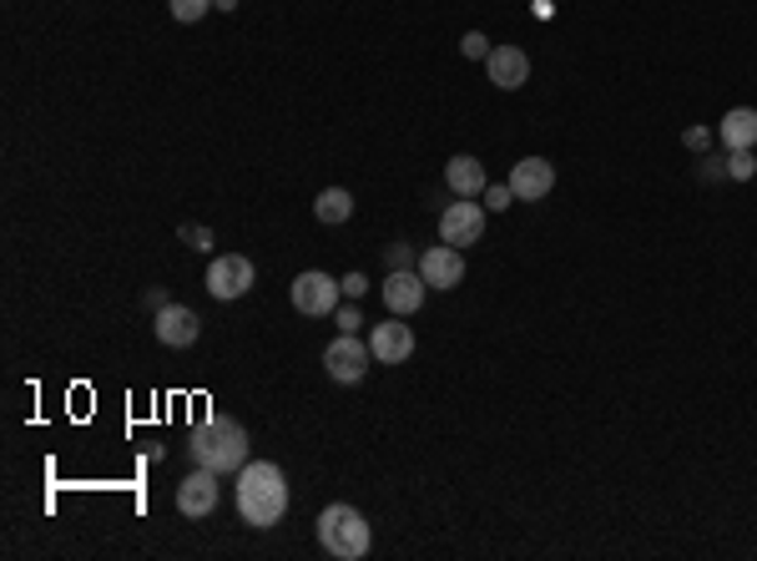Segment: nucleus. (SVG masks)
Listing matches in <instances>:
<instances>
[{"instance_id": "f257e3e1", "label": "nucleus", "mask_w": 757, "mask_h": 561, "mask_svg": "<svg viewBox=\"0 0 757 561\" xmlns=\"http://www.w3.org/2000/svg\"><path fill=\"white\" fill-rule=\"evenodd\" d=\"M233 506L243 516V526L253 531H273L288 511V476L273 461H248L233 480Z\"/></svg>"}, {"instance_id": "f03ea898", "label": "nucleus", "mask_w": 757, "mask_h": 561, "mask_svg": "<svg viewBox=\"0 0 757 561\" xmlns=\"http://www.w3.org/2000/svg\"><path fill=\"white\" fill-rule=\"evenodd\" d=\"M188 455H192V466H202V470L237 476V470L248 466V431L227 415H207L202 425H192Z\"/></svg>"}, {"instance_id": "7ed1b4c3", "label": "nucleus", "mask_w": 757, "mask_h": 561, "mask_svg": "<svg viewBox=\"0 0 757 561\" xmlns=\"http://www.w3.org/2000/svg\"><path fill=\"white\" fill-rule=\"evenodd\" d=\"M313 531H319V547L329 551V557H339V561L369 557V521H364V511H354V506H343V501L323 506Z\"/></svg>"}, {"instance_id": "20e7f679", "label": "nucleus", "mask_w": 757, "mask_h": 561, "mask_svg": "<svg viewBox=\"0 0 757 561\" xmlns=\"http://www.w3.org/2000/svg\"><path fill=\"white\" fill-rule=\"evenodd\" d=\"M339 294H343V284L333 274H323V268H303V274L294 278V309L303 314V319H329V314L339 309Z\"/></svg>"}, {"instance_id": "39448f33", "label": "nucleus", "mask_w": 757, "mask_h": 561, "mask_svg": "<svg viewBox=\"0 0 757 561\" xmlns=\"http://www.w3.org/2000/svg\"><path fill=\"white\" fill-rule=\"evenodd\" d=\"M486 239V203L480 198H460L439 213V243H450V248H475V243Z\"/></svg>"}, {"instance_id": "423d86ee", "label": "nucleus", "mask_w": 757, "mask_h": 561, "mask_svg": "<svg viewBox=\"0 0 757 561\" xmlns=\"http://www.w3.org/2000/svg\"><path fill=\"white\" fill-rule=\"evenodd\" d=\"M369 364H374V349H369L359 335H339L329 349H323V370H329V380H339V384H359L369 374Z\"/></svg>"}, {"instance_id": "0eeeda50", "label": "nucleus", "mask_w": 757, "mask_h": 561, "mask_svg": "<svg viewBox=\"0 0 757 561\" xmlns=\"http://www.w3.org/2000/svg\"><path fill=\"white\" fill-rule=\"evenodd\" d=\"M253 278H258V268H253V258H243V253H223V258L207 263V294L223 304L243 299L253 288Z\"/></svg>"}, {"instance_id": "6e6552de", "label": "nucleus", "mask_w": 757, "mask_h": 561, "mask_svg": "<svg viewBox=\"0 0 757 561\" xmlns=\"http://www.w3.org/2000/svg\"><path fill=\"white\" fill-rule=\"evenodd\" d=\"M419 278H425L429 288H439V294H450V288H460L465 278V248H450V243H435V248H425L415 258Z\"/></svg>"}, {"instance_id": "1a4fd4ad", "label": "nucleus", "mask_w": 757, "mask_h": 561, "mask_svg": "<svg viewBox=\"0 0 757 561\" xmlns=\"http://www.w3.org/2000/svg\"><path fill=\"white\" fill-rule=\"evenodd\" d=\"M510 192H515V203H541L556 192V162H545V157H521L515 168H510Z\"/></svg>"}, {"instance_id": "9d476101", "label": "nucleus", "mask_w": 757, "mask_h": 561, "mask_svg": "<svg viewBox=\"0 0 757 561\" xmlns=\"http://www.w3.org/2000/svg\"><path fill=\"white\" fill-rule=\"evenodd\" d=\"M152 335H157V345H167V349H192L202 335V319L192 309H182V304H162V309L152 314Z\"/></svg>"}, {"instance_id": "9b49d317", "label": "nucleus", "mask_w": 757, "mask_h": 561, "mask_svg": "<svg viewBox=\"0 0 757 561\" xmlns=\"http://www.w3.org/2000/svg\"><path fill=\"white\" fill-rule=\"evenodd\" d=\"M217 501H223V486H217V470H188L182 476V486H178V511L182 516H213L217 511Z\"/></svg>"}, {"instance_id": "f8f14e48", "label": "nucleus", "mask_w": 757, "mask_h": 561, "mask_svg": "<svg viewBox=\"0 0 757 561\" xmlns=\"http://www.w3.org/2000/svg\"><path fill=\"white\" fill-rule=\"evenodd\" d=\"M425 278H419V268H390V278H384V309L399 314V319H409V314H419V304H425Z\"/></svg>"}, {"instance_id": "ddd939ff", "label": "nucleus", "mask_w": 757, "mask_h": 561, "mask_svg": "<svg viewBox=\"0 0 757 561\" xmlns=\"http://www.w3.org/2000/svg\"><path fill=\"white\" fill-rule=\"evenodd\" d=\"M369 349H374V364H404V359L415 354V329L399 324V314H390V324H374Z\"/></svg>"}, {"instance_id": "4468645a", "label": "nucleus", "mask_w": 757, "mask_h": 561, "mask_svg": "<svg viewBox=\"0 0 757 561\" xmlns=\"http://www.w3.org/2000/svg\"><path fill=\"white\" fill-rule=\"evenodd\" d=\"M486 72L500 92H521V86L531 82V56H525L521 46H495L486 61Z\"/></svg>"}, {"instance_id": "2eb2a0df", "label": "nucleus", "mask_w": 757, "mask_h": 561, "mask_svg": "<svg viewBox=\"0 0 757 561\" xmlns=\"http://www.w3.org/2000/svg\"><path fill=\"white\" fill-rule=\"evenodd\" d=\"M445 188H450L455 198H480V192L490 188V182H486V162H480V157H470V152L450 157V162H445Z\"/></svg>"}, {"instance_id": "dca6fc26", "label": "nucleus", "mask_w": 757, "mask_h": 561, "mask_svg": "<svg viewBox=\"0 0 757 561\" xmlns=\"http://www.w3.org/2000/svg\"><path fill=\"white\" fill-rule=\"evenodd\" d=\"M717 142L727 147V152H737V147H757V107H733L727 117L717 121Z\"/></svg>"}, {"instance_id": "f3484780", "label": "nucleus", "mask_w": 757, "mask_h": 561, "mask_svg": "<svg viewBox=\"0 0 757 561\" xmlns=\"http://www.w3.org/2000/svg\"><path fill=\"white\" fill-rule=\"evenodd\" d=\"M313 218H319V223H329V227L349 223V218H354V192H349V188H323L319 198H313Z\"/></svg>"}, {"instance_id": "a211bd4d", "label": "nucleus", "mask_w": 757, "mask_h": 561, "mask_svg": "<svg viewBox=\"0 0 757 561\" xmlns=\"http://www.w3.org/2000/svg\"><path fill=\"white\" fill-rule=\"evenodd\" d=\"M172 6V21H182V25H198L207 11H217V0H167Z\"/></svg>"}, {"instance_id": "6ab92c4d", "label": "nucleus", "mask_w": 757, "mask_h": 561, "mask_svg": "<svg viewBox=\"0 0 757 561\" xmlns=\"http://www.w3.org/2000/svg\"><path fill=\"white\" fill-rule=\"evenodd\" d=\"M727 178H737V182L757 178V157H753V147H737V152H727Z\"/></svg>"}, {"instance_id": "aec40b11", "label": "nucleus", "mask_w": 757, "mask_h": 561, "mask_svg": "<svg viewBox=\"0 0 757 561\" xmlns=\"http://www.w3.org/2000/svg\"><path fill=\"white\" fill-rule=\"evenodd\" d=\"M480 203H486V213H505V208L515 203V192H510V182H500V188L480 192Z\"/></svg>"}, {"instance_id": "412c9836", "label": "nucleus", "mask_w": 757, "mask_h": 561, "mask_svg": "<svg viewBox=\"0 0 757 561\" xmlns=\"http://www.w3.org/2000/svg\"><path fill=\"white\" fill-rule=\"evenodd\" d=\"M460 51H465L470 61H490V51H495V46H490V36H480V31H465V36H460Z\"/></svg>"}, {"instance_id": "4be33fe9", "label": "nucleus", "mask_w": 757, "mask_h": 561, "mask_svg": "<svg viewBox=\"0 0 757 561\" xmlns=\"http://www.w3.org/2000/svg\"><path fill=\"white\" fill-rule=\"evenodd\" d=\"M182 243H192V248H198V253H207V248H213V227L188 223V227H182Z\"/></svg>"}, {"instance_id": "5701e85b", "label": "nucleus", "mask_w": 757, "mask_h": 561, "mask_svg": "<svg viewBox=\"0 0 757 561\" xmlns=\"http://www.w3.org/2000/svg\"><path fill=\"white\" fill-rule=\"evenodd\" d=\"M354 304H359V299H354ZM354 304H349V309H333V324H339V335H359V324H364V314H359Z\"/></svg>"}, {"instance_id": "b1692460", "label": "nucleus", "mask_w": 757, "mask_h": 561, "mask_svg": "<svg viewBox=\"0 0 757 561\" xmlns=\"http://www.w3.org/2000/svg\"><path fill=\"white\" fill-rule=\"evenodd\" d=\"M682 147H686V152H707V147H712V131L707 127H686L682 131Z\"/></svg>"}, {"instance_id": "393cba45", "label": "nucleus", "mask_w": 757, "mask_h": 561, "mask_svg": "<svg viewBox=\"0 0 757 561\" xmlns=\"http://www.w3.org/2000/svg\"><path fill=\"white\" fill-rule=\"evenodd\" d=\"M339 284H343V294H349V299H359V294L369 288V278H364V274H343Z\"/></svg>"}, {"instance_id": "a878e982", "label": "nucleus", "mask_w": 757, "mask_h": 561, "mask_svg": "<svg viewBox=\"0 0 757 561\" xmlns=\"http://www.w3.org/2000/svg\"><path fill=\"white\" fill-rule=\"evenodd\" d=\"M384 258H390V268H409V248H404V243H394Z\"/></svg>"}, {"instance_id": "bb28decb", "label": "nucleus", "mask_w": 757, "mask_h": 561, "mask_svg": "<svg viewBox=\"0 0 757 561\" xmlns=\"http://www.w3.org/2000/svg\"><path fill=\"white\" fill-rule=\"evenodd\" d=\"M217 11H237V0H217Z\"/></svg>"}]
</instances>
